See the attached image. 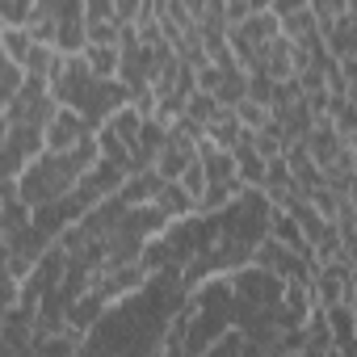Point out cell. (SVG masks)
Segmentation results:
<instances>
[{
	"instance_id": "6da1fadb",
	"label": "cell",
	"mask_w": 357,
	"mask_h": 357,
	"mask_svg": "<svg viewBox=\"0 0 357 357\" xmlns=\"http://www.w3.org/2000/svg\"><path fill=\"white\" fill-rule=\"evenodd\" d=\"M89 135H93L89 118H84L76 105H63V101H59V109H55L51 122H47V151H72V147L84 143Z\"/></svg>"
},
{
	"instance_id": "7a4b0ae2",
	"label": "cell",
	"mask_w": 357,
	"mask_h": 357,
	"mask_svg": "<svg viewBox=\"0 0 357 357\" xmlns=\"http://www.w3.org/2000/svg\"><path fill=\"white\" fill-rule=\"evenodd\" d=\"M190 160H198V139H190V135H181L176 126H168V143L160 147V155H155V168L168 176V181H176L185 168H190Z\"/></svg>"
},
{
	"instance_id": "3957f363",
	"label": "cell",
	"mask_w": 357,
	"mask_h": 357,
	"mask_svg": "<svg viewBox=\"0 0 357 357\" xmlns=\"http://www.w3.org/2000/svg\"><path fill=\"white\" fill-rule=\"evenodd\" d=\"M231 155H236V172H240V181H244V185H252V190H261V185H265V172H269V160L257 151L252 130H244V139L231 147Z\"/></svg>"
},
{
	"instance_id": "277c9868",
	"label": "cell",
	"mask_w": 357,
	"mask_h": 357,
	"mask_svg": "<svg viewBox=\"0 0 357 357\" xmlns=\"http://www.w3.org/2000/svg\"><path fill=\"white\" fill-rule=\"evenodd\" d=\"M261 72H269L273 80H290V76H298V72H294V38L278 34V38L261 43Z\"/></svg>"
},
{
	"instance_id": "5b68a950",
	"label": "cell",
	"mask_w": 357,
	"mask_h": 357,
	"mask_svg": "<svg viewBox=\"0 0 357 357\" xmlns=\"http://www.w3.org/2000/svg\"><path fill=\"white\" fill-rule=\"evenodd\" d=\"M164 181H168V176L160 172V168H139V172H130L126 176V185L118 190L130 206H147V202H155V194L164 190Z\"/></svg>"
},
{
	"instance_id": "8992f818",
	"label": "cell",
	"mask_w": 357,
	"mask_h": 357,
	"mask_svg": "<svg viewBox=\"0 0 357 357\" xmlns=\"http://www.w3.org/2000/svg\"><path fill=\"white\" fill-rule=\"evenodd\" d=\"M324 30V43H328V51L340 59V55H357V9H349V13H340L332 26H319Z\"/></svg>"
},
{
	"instance_id": "52a82bcc",
	"label": "cell",
	"mask_w": 357,
	"mask_h": 357,
	"mask_svg": "<svg viewBox=\"0 0 357 357\" xmlns=\"http://www.w3.org/2000/svg\"><path fill=\"white\" fill-rule=\"evenodd\" d=\"M198 160L206 164V176H211V181H231V176H240L231 147H219L215 139H202V143H198Z\"/></svg>"
},
{
	"instance_id": "ba28073f",
	"label": "cell",
	"mask_w": 357,
	"mask_h": 357,
	"mask_svg": "<svg viewBox=\"0 0 357 357\" xmlns=\"http://www.w3.org/2000/svg\"><path fill=\"white\" fill-rule=\"evenodd\" d=\"M244 122H240V114H236V105H219V114L206 122V139H215L219 147H236L240 139H244Z\"/></svg>"
},
{
	"instance_id": "9c48e42d",
	"label": "cell",
	"mask_w": 357,
	"mask_h": 357,
	"mask_svg": "<svg viewBox=\"0 0 357 357\" xmlns=\"http://www.w3.org/2000/svg\"><path fill=\"white\" fill-rule=\"evenodd\" d=\"M155 206L168 215V219H185V215H198V198L181 185V181H164V190L155 194Z\"/></svg>"
},
{
	"instance_id": "30bf717a",
	"label": "cell",
	"mask_w": 357,
	"mask_h": 357,
	"mask_svg": "<svg viewBox=\"0 0 357 357\" xmlns=\"http://www.w3.org/2000/svg\"><path fill=\"white\" fill-rule=\"evenodd\" d=\"M80 55H84V63H89V72H93V76H101V80H118L122 51H118L114 43H89Z\"/></svg>"
},
{
	"instance_id": "8fae6325",
	"label": "cell",
	"mask_w": 357,
	"mask_h": 357,
	"mask_svg": "<svg viewBox=\"0 0 357 357\" xmlns=\"http://www.w3.org/2000/svg\"><path fill=\"white\" fill-rule=\"evenodd\" d=\"M30 47H34V34H30V26H0V55H5V59H17V63H26Z\"/></svg>"
},
{
	"instance_id": "7c38bea8",
	"label": "cell",
	"mask_w": 357,
	"mask_h": 357,
	"mask_svg": "<svg viewBox=\"0 0 357 357\" xmlns=\"http://www.w3.org/2000/svg\"><path fill=\"white\" fill-rule=\"evenodd\" d=\"M240 26H244V34H248L257 47L282 34V17H278L273 9H261V13H252V17H248V22H240Z\"/></svg>"
},
{
	"instance_id": "4fadbf2b",
	"label": "cell",
	"mask_w": 357,
	"mask_h": 357,
	"mask_svg": "<svg viewBox=\"0 0 357 357\" xmlns=\"http://www.w3.org/2000/svg\"><path fill=\"white\" fill-rule=\"evenodd\" d=\"M143 122H147V118L135 109V101H126V105H118V109L109 114V126H114V130H118V135H122L130 147L139 143V130H143Z\"/></svg>"
},
{
	"instance_id": "5bb4252c",
	"label": "cell",
	"mask_w": 357,
	"mask_h": 357,
	"mask_svg": "<svg viewBox=\"0 0 357 357\" xmlns=\"http://www.w3.org/2000/svg\"><path fill=\"white\" fill-rule=\"evenodd\" d=\"M93 135H97V147H101V155H105V160L130 164V143H126V139H122V135H118V130H114L109 122H101V126H97ZM130 172H135V168H130Z\"/></svg>"
},
{
	"instance_id": "9a60e30c",
	"label": "cell",
	"mask_w": 357,
	"mask_h": 357,
	"mask_svg": "<svg viewBox=\"0 0 357 357\" xmlns=\"http://www.w3.org/2000/svg\"><path fill=\"white\" fill-rule=\"evenodd\" d=\"M252 143H257V151H261L265 160H278V155H286V135H282L278 118H269V126L252 130Z\"/></svg>"
},
{
	"instance_id": "2e32d148",
	"label": "cell",
	"mask_w": 357,
	"mask_h": 357,
	"mask_svg": "<svg viewBox=\"0 0 357 357\" xmlns=\"http://www.w3.org/2000/svg\"><path fill=\"white\" fill-rule=\"evenodd\" d=\"M328 114H332L340 139H353V135H357V101H353V97H332Z\"/></svg>"
},
{
	"instance_id": "e0dca14e",
	"label": "cell",
	"mask_w": 357,
	"mask_h": 357,
	"mask_svg": "<svg viewBox=\"0 0 357 357\" xmlns=\"http://www.w3.org/2000/svg\"><path fill=\"white\" fill-rule=\"evenodd\" d=\"M311 30H319V17L311 13V5H307V9H298V13H286V17H282V34H286V38H294V43H298V38H307Z\"/></svg>"
},
{
	"instance_id": "ac0fdd59",
	"label": "cell",
	"mask_w": 357,
	"mask_h": 357,
	"mask_svg": "<svg viewBox=\"0 0 357 357\" xmlns=\"http://www.w3.org/2000/svg\"><path fill=\"white\" fill-rule=\"evenodd\" d=\"M236 114H240V122H244L248 130H261V126H269L273 105H261V101H252V97H240V101H236Z\"/></svg>"
},
{
	"instance_id": "d6986e66",
	"label": "cell",
	"mask_w": 357,
	"mask_h": 357,
	"mask_svg": "<svg viewBox=\"0 0 357 357\" xmlns=\"http://www.w3.org/2000/svg\"><path fill=\"white\" fill-rule=\"evenodd\" d=\"M55 55H59V47H51V43H34L30 55H26V72H30V76H51Z\"/></svg>"
},
{
	"instance_id": "ffe728a7",
	"label": "cell",
	"mask_w": 357,
	"mask_h": 357,
	"mask_svg": "<svg viewBox=\"0 0 357 357\" xmlns=\"http://www.w3.org/2000/svg\"><path fill=\"white\" fill-rule=\"evenodd\" d=\"M185 114H190V118H198V122H211V118L219 114V97H215V93H206V89H198V93L185 101Z\"/></svg>"
},
{
	"instance_id": "44dd1931",
	"label": "cell",
	"mask_w": 357,
	"mask_h": 357,
	"mask_svg": "<svg viewBox=\"0 0 357 357\" xmlns=\"http://www.w3.org/2000/svg\"><path fill=\"white\" fill-rule=\"evenodd\" d=\"M176 181H181L198 202H202V194H206V185H211V176H206V164L202 160H190V168L181 172V176H176Z\"/></svg>"
},
{
	"instance_id": "7402d4cb",
	"label": "cell",
	"mask_w": 357,
	"mask_h": 357,
	"mask_svg": "<svg viewBox=\"0 0 357 357\" xmlns=\"http://www.w3.org/2000/svg\"><path fill=\"white\" fill-rule=\"evenodd\" d=\"M0 17H5V26H30L34 0H0Z\"/></svg>"
},
{
	"instance_id": "603a6c76",
	"label": "cell",
	"mask_w": 357,
	"mask_h": 357,
	"mask_svg": "<svg viewBox=\"0 0 357 357\" xmlns=\"http://www.w3.org/2000/svg\"><path fill=\"white\" fill-rule=\"evenodd\" d=\"M273 89H278V80L269 76V72H248V97L252 101H261V105H273Z\"/></svg>"
},
{
	"instance_id": "cb8c5ba5",
	"label": "cell",
	"mask_w": 357,
	"mask_h": 357,
	"mask_svg": "<svg viewBox=\"0 0 357 357\" xmlns=\"http://www.w3.org/2000/svg\"><path fill=\"white\" fill-rule=\"evenodd\" d=\"M118 34H122L118 17H89V43H114L118 47Z\"/></svg>"
},
{
	"instance_id": "d4e9b609",
	"label": "cell",
	"mask_w": 357,
	"mask_h": 357,
	"mask_svg": "<svg viewBox=\"0 0 357 357\" xmlns=\"http://www.w3.org/2000/svg\"><path fill=\"white\" fill-rule=\"evenodd\" d=\"M303 80L298 76H290V80H278V89H273V109H286V105H294V101H303Z\"/></svg>"
},
{
	"instance_id": "484cf974",
	"label": "cell",
	"mask_w": 357,
	"mask_h": 357,
	"mask_svg": "<svg viewBox=\"0 0 357 357\" xmlns=\"http://www.w3.org/2000/svg\"><path fill=\"white\" fill-rule=\"evenodd\" d=\"M311 13L319 17V26H332L340 13H349V0H311Z\"/></svg>"
},
{
	"instance_id": "4316f807",
	"label": "cell",
	"mask_w": 357,
	"mask_h": 357,
	"mask_svg": "<svg viewBox=\"0 0 357 357\" xmlns=\"http://www.w3.org/2000/svg\"><path fill=\"white\" fill-rule=\"evenodd\" d=\"M223 80H227V72H223L219 63H202V68H198V89L219 93V89H223Z\"/></svg>"
},
{
	"instance_id": "83f0119b",
	"label": "cell",
	"mask_w": 357,
	"mask_h": 357,
	"mask_svg": "<svg viewBox=\"0 0 357 357\" xmlns=\"http://www.w3.org/2000/svg\"><path fill=\"white\" fill-rule=\"evenodd\" d=\"M130 101H135V109L143 114V118H155V105H160V93L147 84V89H135L130 93Z\"/></svg>"
},
{
	"instance_id": "f1b7e54d",
	"label": "cell",
	"mask_w": 357,
	"mask_h": 357,
	"mask_svg": "<svg viewBox=\"0 0 357 357\" xmlns=\"http://www.w3.org/2000/svg\"><path fill=\"white\" fill-rule=\"evenodd\" d=\"M139 9H143V0H114V17H118V26L139 22Z\"/></svg>"
},
{
	"instance_id": "f546056e",
	"label": "cell",
	"mask_w": 357,
	"mask_h": 357,
	"mask_svg": "<svg viewBox=\"0 0 357 357\" xmlns=\"http://www.w3.org/2000/svg\"><path fill=\"white\" fill-rule=\"evenodd\" d=\"M303 101H307V109H311V114H328L332 93H328V89H307V93H303Z\"/></svg>"
},
{
	"instance_id": "4dcf8cb0",
	"label": "cell",
	"mask_w": 357,
	"mask_h": 357,
	"mask_svg": "<svg viewBox=\"0 0 357 357\" xmlns=\"http://www.w3.org/2000/svg\"><path fill=\"white\" fill-rule=\"evenodd\" d=\"M311 0H273V13L278 17H286V13H298V9H307Z\"/></svg>"
},
{
	"instance_id": "1f68e13d",
	"label": "cell",
	"mask_w": 357,
	"mask_h": 357,
	"mask_svg": "<svg viewBox=\"0 0 357 357\" xmlns=\"http://www.w3.org/2000/svg\"><path fill=\"white\" fill-rule=\"evenodd\" d=\"M340 68H344L349 84H357V55H340Z\"/></svg>"
},
{
	"instance_id": "d6a6232c",
	"label": "cell",
	"mask_w": 357,
	"mask_h": 357,
	"mask_svg": "<svg viewBox=\"0 0 357 357\" xmlns=\"http://www.w3.org/2000/svg\"><path fill=\"white\" fill-rule=\"evenodd\" d=\"M252 5V13H261V9H273V0H248Z\"/></svg>"
}]
</instances>
